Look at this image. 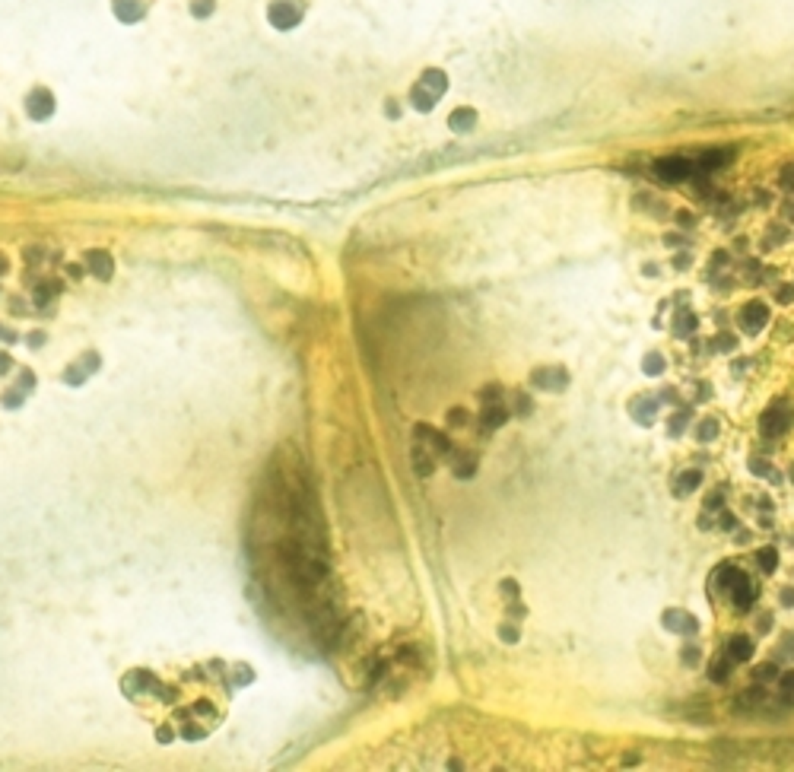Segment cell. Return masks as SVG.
Masks as SVG:
<instances>
[{
  "label": "cell",
  "instance_id": "obj_32",
  "mask_svg": "<svg viewBox=\"0 0 794 772\" xmlns=\"http://www.w3.org/2000/svg\"><path fill=\"white\" fill-rule=\"evenodd\" d=\"M791 480H794V467H791Z\"/></svg>",
  "mask_w": 794,
  "mask_h": 772
},
{
  "label": "cell",
  "instance_id": "obj_13",
  "mask_svg": "<svg viewBox=\"0 0 794 772\" xmlns=\"http://www.w3.org/2000/svg\"><path fill=\"white\" fill-rule=\"evenodd\" d=\"M654 410H658V404H654L652 398H645V401H632V420H639V423H648L654 420Z\"/></svg>",
  "mask_w": 794,
  "mask_h": 772
},
{
  "label": "cell",
  "instance_id": "obj_9",
  "mask_svg": "<svg viewBox=\"0 0 794 772\" xmlns=\"http://www.w3.org/2000/svg\"><path fill=\"white\" fill-rule=\"evenodd\" d=\"M51 108H54V102H51V92H48V90H35L29 96V115H32V118H38V121L48 118Z\"/></svg>",
  "mask_w": 794,
  "mask_h": 772
},
{
  "label": "cell",
  "instance_id": "obj_28",
  "mask_svg": "<svg viewBox=\"0 0 794 772\" xmlns=\"http://www.w3.org/2000/svg\"><path fill=\"white\" fill-rule=\"evenodd\" d=\"M782 607H794V588H785V591H782Z\"/></svg>",
  "mask_w": 794,
  "mask_h": 772
},
{
  "label": "cell",
  "instance_id": "obj_27",
  "mask_svg": "<svg viewBox=\"0 0 794 772\" xmlns=\"http://www.w3.org/2000/svg\"><path fill=\"white\" fill-rule=\"evenodd\" d=\"M683 664H686V667L699 664V652H696V648H686V652H683Z\"/></svg>",
  "mask_w": 794,
  "mask_h": 772
},
{
  "label": "cell",
  "instance_id": "obj_25",
  "mask_svg": "<svg viewBox=\"0 0 794 772\" xmlns=\"http://www.w3.org/2000/svg\"><path fill=\"white\" fill-rule=\"evenodd\" d=\"M686 420H689V410H680V413H677L674 420H670V435H680L683 426H686Z\"/></svg>",
  "mask_w": 794,
  "mask_h": 772
},
{
  "label": "cell",
  "instance_id": "obj_20",
  "mask_svg": "<svg viewBox=\"0 0 794 772\" xmlns=\"http://www.w3.org/2000/svg\"><path fill=\"white\" fill-rule=\"evenodd\" d=\"M718 420H702L696 429V439L699 442H712V439H718Z\"/></svg>",
  "mask_w": 794,
  "mask_h": 772
},
{
  "label": "cell",
  "instance_id": "obj_21",
  "mask_svg": "<svg viewBox=\"0 0 794 772\" xmlns=\"http://www.w3.org/2000/svg\"><path fill=\"white\" fill-rule=\"evenodd\" d=\"M642 372L645 375H661L664 372V360H661V353H648L642 360Z\"/></svg>",
  "mask_w": 794,
  "mask_h": 772
},
{
  "label": "cell",
  "instance_id": "obj_16",
  "mask_svg": "<svg viewBox=\"0 0 794 772\" xmlns=\"http://www.w3.org/2000/svg\"><path fill=\"white\" fill-rule=\"evenodd\" d=\"M731 667H734V661H731V655H721V658H718V655H715L712 667H709V677H712V680H718V683H721V680H727V677H731Z\"/></svg>",
  "mask_w": 794,
  "mask_h": 772
},
{
  "label": "cell",
  "instance_id": "obj_31",
  "mask_svg": "<svg viewBox=\"0 0 794 772\" xmlns=\"http://www.w3.org/2000/svg\"><path fill=\"white\" fill-rule=\"evenodd\" d=\"M785 185H788V187L794 185V172H791V169H788V172H785Z\"/></svg>",
  "mask_w": 794,
  "mask_h": 772
},
{
  "label": "cell",
  "instance_id": "obj_12",
  "mask_svg": "<svg viewBox=\"0 0 794 772\" xmlns=\"http://www.w3.org/2000/svg\"><path fill=\"white\" fill-rule=\"evenodd\" d=\"M699 483H702V473H699V471H683L680 477H677V483H674V493L677 496H689Z\"/></svg>",
  "mask_w": 794,
  "mask_h": 772
},
{
  "label": "cell",
  "instance_id": "obj_30",
  "mask_svg": "<svg viewBox=\"0 0 794 772\" xmlns=\"http://www.w3.org/2000/svg\"><path fill=\"white\" fill-rule=\"evenodd\" d=\"M772 626V616H759V630H769Z\"/></svg>",
  "mask_w": 794,
  "mask_h": 772
},
{
  "label": "cell",
  "instance_id": "obj_11",
  "mask_svg": "<svg viewBox=\"0 0 794 772\" xmlns=\"http://www.w3.org/2000/svg\"><path fill=\"white\" fill-rule=\"evenodd\" d=\"M696 315L693 312H686V308H680L674 315V334L677 337H689V334H696Z\"/></svg>",
  "mask_w": 794,
  "mask_h": 772
},
{
  "label": "cell",
  "instance_id": "obj_8",
  "mask_svg": "<svg viewBox=\"0 0 794 772\" xmlns=\"http://www.w3.org/2000/svg\"><path fill=\"white\" fill-rule=\"evenodd\" d=\"M302 19V10L299 7H289L286 0H280V3H273L270 7V23L277 26V29H292V26Z\"/></svg>",
  "mask_w": 794,
  "mask_h": 772
},
{
  "label": "cell",
  "instance_id": "obj_2",
  "mask_svg": "<svg viewBox=\"0 0 794 772\" xmlns=\"http://www.w3.org/2000/svg\"><path fill=\"white\" fill-rule=\"evenodd\" d=\"M791 423H794V407L785 404V401L772 404L769 410H763V417H759V426H763L766 435H782Z\"/></svg>",
  "mask_w": 794,
  "mask_h": 772
},
{
  "label": "cell",
  "instance_id": "obj_26",
  "mask_svg": "<svg viewBox=\"0 0 794 772\" xmlns=\"http://www.w3.org/2000/svg\"><path fill=\"white\" fill-rule=\"evenodd\" d=\"M715 346H721V350H734L737 340L731 337V334H721V337H715Z\"/></svg>",
  "mask_w": 794,
  "mask_h": 772
},
{
  "label": "cell",
  "instance_id": "obj_29",
  "mask_svg": "<svg viewBox=\"0 0 794 772\" xmlns=\"http://www.w3.org/2000/svg\"><path fill=\"white\" fill-rule=\"evenodd\" d=\"M791 296H794V290H791V286H785V290H782V293H779V299H782V302H788V299H791Z\"/></svg>",
  "mask_w": 794,
  "mask_h": 772
},
{
  "label": "cell",
  "instance_id": "obj_7",
  "mask_svg": "<svg viewBox=\"0 0 794 772\" xmlns=\"http://www.w3.org/2000/svg\"><path fill=\"white\" fill-rule=\"evenodd\" d=\"M534 388H543V391H562L569 385V372L566 369H540L534 372Z\"/></svg>",
  "mask_w": 794,
  "mask_h": 772
},
{
  "label": "cell",
  "instance_id": "obj_23",
  "mask_svg": "<svg viewBox=\"0 0 794 772\" xmlns=\"http://www.w3.org/2000/svg\"><path fill=\"white\" fill-rule=\"evenodd\" d=\"M782 683V699H785L788 705H794V671H785V674L779 677Z\"/></svg>",
  "mask_w": 794,
  "mask_h": 772
},
{
  "label": "cell",
  "instance_id": "obj_17",
  "mask_svg": "<svg viewBox=\"0 0 794 772\" xmlns=\"http://www.w3.org/2000/svg\"><path fill=\"white\" fill-rule=\"evenodd\" d=\"M727 162H731V150H709L699 159L702 169H718V165H727Z\"/></svg>",
  "mask_w": 794,
  "mask_h": 772
},
{
  "label": "cell",
  "instance_id": "obj_24",
  "mask_svg": "<svg viewBox=\"0 0 794 772\" xmlns=\"http://www.w3.org/2000/svg\"><path fill=\"white\" fill-rule=\"evenodd\" d=\"M750 471H753V473H759V477H766V480H772V483H775V480H779V473H775V467H772V464H766V461H759V458H753V461H750Z\"/></svg>",
  "mask_w": 794,
  "mask_h": 772
},
{
  "label": "cell",
  "instance_id": "obj_6",
  "mask_svg": "<svg viewBox=\"0 0 794 772\" xmlns=\"http://www.w3.org/2000/svg\"><path fill=\"white\" fill-rule=\"evenodd\" d=\"M661 623H664V630H667V632H677V636H693V632L699 630L696 616L686 614V610H664Z\"/></svg>",
  "mask_w": 794,
  "mask_h": 772
},
{
  "label": "cell",
  "instance_id": "obj_19",
  "mask_svg": "<svg viewBox=\"0 0 794 772\" xmlns=\"http://www.w3.org/2000/svg\"><path fill=\"white\" fill-rule=\"evenodd\" d=\"M757 560H759V569H763V572H775V569H779V553H775L772 547H763V550H759Z\"/></svg>",
  "mask_w": 794,
  "mask_h": 772
},
{
  "label": "cell",
  "instance_id": "obj_1",
  "mask_svg": "<svg viewBox=\"0 0 794 772\" xmlns=\"http://www.w3.org/2000/svg\"><path fill=\"white\" fill-rule=\"evenodd\" d=\"M445 86H448V83H445L442 70H426L423 80L416 83V90H413V102H416V108H420V112H429L435 99L445 92Z\"/></svg>",
  "mask_w": 794,
  "mask_h": 772
},
{
  "label": "cell",
  "instance_id": "obj_14",
  "mask_svg": "<svg viewBox=\"0 0 794 772\" xmlns=\"http://www.w3.org/2000/svg\"><path fill=\"white\" fill-rule=\"evenodd\" d=\"M115 13H118L124 23H134V19L143 16V7H140V0H118V3H115Z\"/></svg>",
  "mask_w": 794,
  "mask_h": 772
},
{
  "label": "cell",
  "instance_id": "obj_5",
  "mask_svg": "<svg viewBox=\"0 0 794 772\" xmlns=\"http://www.w3.org/2000/svg\"><path fill=\"white\" fill-rule=\"evenodd\" d=\"M737 321H741V328L747 330V334H759V330L766 328V321H769V308H766L763 302H747V305L741 308Z\"/></svg>",
  "mask_w": 794,
  "mask_h": 772
},
{
  "label": "cell",
  "instance_id": "obj_4",
  "mask_svg": "<svg viewBox=\"0 0 794 772\" xmlns=\"http://www.w3.org/2000/svg\"><path fill=\"white\" fill-rule=\"evenodd\" d=\"M759 598V585L753 582V576H747V572L737 569L734 582H731V601H734V607L737 610H747L753 607V601Z\"/></svg>",
  "mask_w": 794,
  "mask_h": 772
},
{
  "label": "cell",
  "instance_id": "obj_3",
  "mask_svg": "<svg viewBox=\"0 0 794 772\" xmlns=\"http://www.w3.org/2000/svg\"><path fill=\"white\" fill-rule=\"evenodd\" d=\"M654 175H658L661 181H667V185H677V181L693 175V162L683 159V156H664V159L654 162Z\"/></svg>",
  "mask_w": 794,
  "mask_h": 772
},
{
  "label": "cell",
  "instance_id": "obj_10",
  "mask_svg": "<svg viewBox=\"0 0 794 772\" xmlns=\"http://www.w3.org/2000/svg\"><path fill=\"white\" fill-rule=\"evenodd\" d=\"M727 655H731L734 664L750 661V658H753V639H750V636H734L731 642H727Z\"/></svg>",
  "mask_w": 794,
  "mask_h": 772
},
{
  "label": "cell",
  "instance_id": "obj_22",
  "mask_svg": "<svg viewBox=\"0 0 794 772\" xmlns=\"http://www.w3.org/2000/svg\"><path fill=\"white\" fill-rule=\"evenodd\" d=\"M779 677V664L775 661H766V664H759L757 671H753V680L763 683V680H775Z\"/></svg>",
  "mask_w": 794,
  "mask_h": 772
},
{
  "label": "cell",
  "instance_id": "obj_18",
  "mask_svg": "<svg viewBox=\"0 0 794 772\" xmlns=\"http://www.w3.org/2000/svg\"><path fill=\"white\" fill-rule=\"evenodd\" d=\"M734 576H737V569H734V566H731V562H725V566H718V569H715L712 582H715V585L721 588V591H725V588H731V582H734Z\"/></svg>",
  "mask_w": 794,
  "mask_h": 772
},
{
  "label": "cell",
  "instance_id": "obj_15",
  "mask_svg": "<svg viewBox=\"0 0 794 772\" xmlns=\"http://www.w3.org/2000/svg\"><path fill=\"white\" fill-rule=\"evenodd\" d=\"M448 124L455 131H471L473 124H477V112H473V108H457V112L448 118Z\"/></svg>",
  "mask_w": 794,
  "mask_h": 772
}]
</instances>
